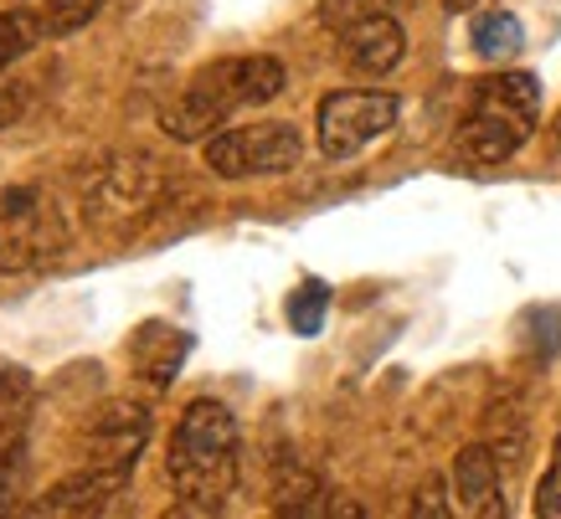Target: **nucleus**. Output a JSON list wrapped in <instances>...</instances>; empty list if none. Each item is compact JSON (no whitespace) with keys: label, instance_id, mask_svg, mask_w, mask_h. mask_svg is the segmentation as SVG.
<instances>
[{"label":"nucleus","instance_id":"4","mask_svg":"<svg viewBox=\"0 0 561 519\" xmlns=\"http://www.w3.org/2000/svg\"><path fill=\"white\" fill-rule=\"evenodd\" d=\"M72 232L42 185L0 191V273H36L68 252Z\"/></svg>","mask_w":561,"mask_h":519},{"label":"nucleus","instance_id":"2","mask_svg":"<svg viewBox=\"0 0 561 519\" xmlns=\"http://www.w3.org/2000/svg\"><path fill=\"white\" fill-rule=\"evenodd\" d=\"M278 93H284L278 57H221L181 88V99L160 114V129L175 145H196V139H211V129H221L238 108H257Z\"/></svg>","mask_w":561,"mask_h":519},{"label":"nucleus","instance_id":"3","mask_svg":"<svg viewBox=\"0 0 561 519\" xmlns=\"http://www.w3.org/2000/svg\"><path fill=\"white\" fill-rule=\"evenodd\" d=\"M541 118V83L530 72H494L474 83L469 114L459 124V154L469 165H500L511 160Z\"/></svg>","mask_w":561,"mask_h":519},{"label":"nucleus","instance_id":"23","mask_svg":"<svg viewBox=\"0 0 561 519\" xmlns=\"http://www.w3.org/2000/svg\"><path fill=\"white\" fill-rule=\"evenodd\" d=\"M412 515H448V504H443V484H438V478H427V484H423V499L412 504Z\"/></svg>","mask_w":561,"mask_h":519},{"label":"nucleus","instance_id":"8","mask_svg":"<svg viewBox=\"0 0 561 519\" xmlns=\"http://www.w3.org/2000/svg\"><path fill=\"white\" fill-rule=\"evenodd\" d=\"M145 442H150V412L135 402H108L103 412H93L83 432L88 463H114V469H135Z\"/></svg>","mask_w":561,"mask_h":519},{"label":"nucleus","instance_id":"22","mask_svg":"<svg viewBox=\"0 0 561 519\" xmlns=\"http://www.w3.org/2000/svg\"><path fill=\"white\" fill-rule=\"evenodd\" d=\"M21 108H26V88L5 83V88H0V129H5V124H16Z\"/></svg>","mask_w":561,"mask_h":519},{"label":"nucleus","instance_id":"18","mask_svg":"<svg viewBox=\"0 0 561 519\" xmlns=\"http://www.w3.org/2000/svg\"><path fill=\"white\" fill-rule=\"evenodd\" d=\"M36 42H42V32L32 26L26 11H16V5H11V11H0V72L11 68L16 57H26Z\"/></svg>","mask_w":561,"mask_h":519},{"label":"nucleus","instance_id":"14","mask_svg":"<svg viewBox=\"0 0 561 519\" xmlns=\"http://www.w3.org/2000/svg\"><path fill=\"white\" fill-rule=\"evenodd\" d=\"M16 11H26L42 36H72L99 16L103 0H16Z\"/></svg>","mask_w":561,"mask_h":519},{"label":"nucleus","instance_id":"16","mask_svg":"<svg viewBox=\"0 0 561 519\" xmlns=\"http://www.w3.org/2000/svg\"><path fill=\"white\" fill-rule=\"evenodd\" d=\"M32 406H36V381L21 366H0V442L21 437Z\"/></svg>","mask_w":561,"mask_h":519},{"label":"nucleus","instance_id":"17","mask_svg":"<svg viewBox=\"0 0 561 519\" xmlns=\"http://www.w3.org/2000/svg\"><path fill=\"white\" fill-rule=\"evenodd\" d=\"M324 309H330V288L320 284V278H309V284H299L289 293V324L294 335H320L324 330Z\"/></svg>","mask_w":561,"mask_h":519},{"label":"nucleus","instance_id":"12","mask_svg":"<svg viewBox=\"0 0 561 519\" xmlns=\"http://www.w3.org/2000/svg\"><path fill=\"white\" fill-rule=\"evenodd\" d=\"M186 350H191V335L171 330V324H145V330L135 335V345H129L139 376H145L150 385H171L175 370H181V360H186Z\"/></svg>","mask_w":561,"mask_h":519},{"label":"nucleus","instance_id":"11","mask_svg":"<svg viewBox=\"0 0 561 519\" xmlns=\"http://www.w3.org/2000/svg\"><path fill=\"white\" fill-rule=\"evenodd\" d=\"M454 499L463 515L474 519H500L505 515V484H500V458L494 448L474 442L454 458Z\"/></svg>","mask_w":561,"mask_h":519},{"label":"nucleus","instance_id":"21","mask_svg":"<svg viewBox=\"0 0 561 519\" xmlns=\"http://www.w3.org/2000/svg\"><path fill=\"white\" fill-rule=\"evenodd\" d=\"M536 515L561 519V432H557V448H551V469H546L541 488H536Z\"/></svg>","mask_w":561,"mask_h":519},{"label":"nucleus","instance_id":"15","mask_svg":"<svg viewBox=\"0 0 561 519\" xmlns=\"http://www.w3.org/2000/svg\"><path fill=\"white\" fill-rule=\"evenodd\" d=\"M469 42H474V51L484 62H511L520 51V42H526V32H520V21L511 11H479L469 21Z\"/></svg>","mask_w":561,"mask_h":519},{"label":"nucleus","instance_id":"24","mask_svg":"<svg viewBox=\"0 0 561 519\" xmlns=\"http://www.w3.org/2000/svg\"><path fill=\"white\" fill-rule=\"evenodd\" d=\"M443 5H448V11H469L474 0H443Z\"/></svg>","mask_w":561,"mask_h":519},{"label":"nucleus","instance_id":"1","mask_svg":"<svg viewBox=\"0 0 561 519\" xmlns=\"http://www.w3.org/2000/svg\"><path fill=\"white\" fill-rule=\"evenodd\" d=\"M238 469H242V442H238V417L221 402H191L186 417L175 422L171 432V473L175 499L186 509H221L238 488Z\"/></svg>","mask_w":561,"mask_h":519},{"label":"nucleus","instance_id":"10","mask_svg":"<svg viewBox=\"0 0 561 519\" xmlns=\"http://www.w3.org/2000/svg\"><path fill=\"white\" fill-rule=\"evenodd\" d=\"M402 51H408V36H402V26H397V16H391V11L360 16V21H351V26L341 32L345 68L371 72V78H381V72L397 68V62H402Z\"/></svg>","mask_w":561,"mask_h":519},{"label":"nucleus","instance_id":"9","mask_svg":"<svg viewBox=\"0 0 561 519\" xmlns=\"http://www.w3.org/2000/svg\"><path fill=\"white\" fill-rule=\"evenodd\" d=\"M135 469H114V463H83L78 473H68L62 484L47 488V499L36 504L42 515H99L108 509V499H119L129 488Z\"/></svg>","mask_w":561,"mask_h":519},{"label":"nucleus","instance_id":"7","mask_svg":"<svg viewBox=\"0 0 561 519\" xmlns=\"http://www.w3.org/2000/svg\"><path fill=\"white\" fill-rule=\"evenodd\" d=\"M397 124V99L391 93H330L320 103V150L330 160H351L366 145L387 135Z\"/></svg>","mask_w":561,"mask_h":519},{"label":"nucleus","instance_id":"20","mask_svg":"<svg viewBox=\"0 0 561 519\" xmlns=\"http://www.w3.org/2000/svg\"><path fill=\"white\" fill-rule=\"evenodd\" d=\"M376 11H391V5H387V0H324V5H320V21L330 26V32H345L351 21L376 16Z\"/></svg>","mask_w":561,"mask_h":519},{"label":"nucleus","instance_id":"6","mask_svg":"<svg viewBox=\"0 0 561 519\" xmlns=\"http://www.w3.org/2000/svg\"><path fill=\"white\" fill-rule=\"evenodd\" d=\"M206 170L221 181H248V175H284L299 165L305 139L294 124H238L206 139Z\"/></svg>","mask_w":561,"mask_h":519},{"label":"nucleus","instance_id":"5","mask_svg":"<svg viewBox=\"0 0 561 519\" xmlns=\"http://www.w3.org/2000/svg\"><path fill=\"white\" fill-rule=\"evenodd\" d=\"M165 196V165L150 150H119L103 154L93 175L83 181V206L93 227H129V221L150 217Z\"/></svg>","mask_w":561,"mask_h":519},{"label":"nucleus","instance_id":"13","mask_svg":"<svg viewBox=\"0 0 561 519\" xmlns=\"http://www.w3.org/2000/svg\"><path fill=\"white\" fill-rule=\"evenodd\" d=\"M324 484L299 463H278L273 473V509L278 515H356V504H324Z\"/></svg>","mask_w":561,"mask_h":519},{"label":"nucleus","instance_id":"25","mask_svg":"<svg viewBox=\"0 0 561 519\" xmlns=\"http://www.w3.org/2000/svg\"><path fill=\"white\" fill-rule=\"evenodd\" d=\"M387 5H391V11H402V5H412V0H387Z\"/></svg>","mask_w":561,"mask_h":519},{"label":"nucleus","instance_id":"19","mask_svg":"<svg viewBox=\"0 0 561 519\" xmlns=\"http://www.w3.org/2000/svg\"><path fill=\"white\" fill-rule=\"evenodd\" d=\"M26 442L21 437H5L0 442V515L5 509H16V499H21V488H26Z\"/></svg>","mask_w":561,"mask_h":519}]
</instances>
